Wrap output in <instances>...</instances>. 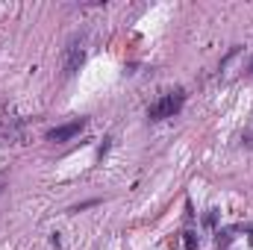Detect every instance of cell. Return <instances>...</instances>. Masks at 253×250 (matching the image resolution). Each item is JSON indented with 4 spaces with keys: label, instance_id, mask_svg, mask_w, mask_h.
Segmentation results:
<instances>
[{
    "label": "cell",
    "instance_id": "6da1fadb",
    "mask_svg": "<svg viewBox=\"0 0 253 250\" xmlns=\"http://www.w3.org/2000/svg\"><path fill=\"white\" fill-rule=\"evenodd\" d=\"M183 100H186L183 88L162 94V97H159V100L150 106V121H162V118H171V115H177V112L183 109Z\"/></svg>",
    "mask_w": 253,
    "mask_h": 250
},
{
    "label": "cell",
    "instance_id": "7a4b0ae2",
    "mask_svg": "<svg viewBox=\"0 0 253 250\" xmlns=\"http://www.w3.org/2000/svg\"><path fill=\"white\" fill-rule=\"evenodd\" d=\"M83 126H85L83 118H80V121H71V124H62V126H56V129H50L47 138H50V141H68V138H74Z\"/></svg>",
    "mask_w": 253,
    "mask_h": 250
},
{
    "label": "cell",
    "instance_id": "3957f363",
    "mask_svg": "<svg viewBox=\"0 0 253 250\" xmlns=\"http://www.w3.org/2000/svg\"><path fill=\"white\" fill-rule=\"evenodd\" d=\"M85 59V53H83V47H71V56H68V65H65V74H74L80 65Z\"/></svg>",
    "mask_w": 253,
    "mask_h": 250
},
{
    "label": "cell",
    "instance_id": "277c9868",
    "mask_svg": "<svg viewBox=\"0 0 253 250\" xmlns=\"http://www.w3.org/2000/svg\"><path fill=\"white\" fill-rule=\"evenodd\" d=\"M186 248H189V250L197 248V239H194V233H186Z\"/></svg>",
    "mask_w": 253,
    "mask_h": 250
},
{
    "label": "cell",
    "instance_id": "5b68a950",
    "mask_svg": "<svg viewBox=\"0 0 253 250\" xmlns=\"http://www.w3.org/2000/svg\"><path fill=\"white\" fill-rule=\"evenodd\" d=\"M251 242H253V230H251Z\"/></svg>",
    "mask_w": 253,
    "mask_h": 250
}]
</instances>
